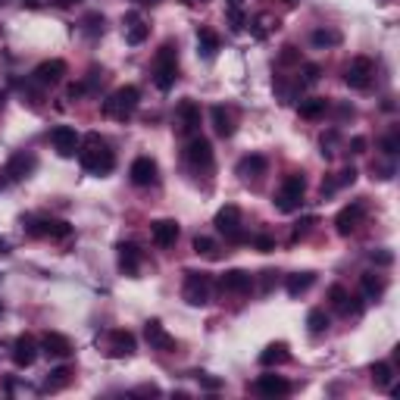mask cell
<instances>
[{
    "label": "cell",
    "instance_id": "obj_1",
    "mask_svg": "<svg viewBox=\"0 0 400 400\" xmlns=\"http://www.w3.org/2000/svg\"><path fill=\"white\" fill-rule=\"evenodd\" d=\"M78 163L91 176H109L116 166V154L109 150L107 138H101L97 131H88L82 138V144H78Z\"/></svg>",
    "mask_w": 400,
    "mask_h": 400
},
{
    "label": "cell",
    "instance_id": "obj_2",
    "mask_svg": "<svg viewBox=\"0 0 400 400\" xmlns=\"http://www.w3.org/2000/svg\"><path fill=\"white\" fill-rule=\"evenodd\" d=\"M138 103H141V91H138L135 85H123V88H116L113 94L103 101V116L116 119V123H125V119L135 116Z\"/></svg>",
    "mask_w": 400,
    "mask_h": 400
},
{
    "label": "cell",
    "instance_id": "obj_3",
    "mask_svg": "<svg viewBox=\"0 0 400 400\" xmlns=\"http://www.w3.org/2000/svg\"><path fill=\"white\" fill-rule=\"evenodd\" d=\"M150 75H154V85L160 91H169L172 85H176V78H178V50H176L172 41H166L163 48L156 50Z\"/></svg>",
    "mask_w": 400,
    "mask_h": 400
},
{
    "label": "cell",
    "instance_id": "obj_4",
    "mask_svg": "<svg viewBox=\"0 0 400 400\" xmlns=\"http://www.w3.org/2000/svg\"><path fill=\"white\" fill-rule=\"evenodd\" d=\"M304 194H306V178L300 172H291V176H285V182L278 185L272 204H275L278 213H294L304 204Z\"/></svg>",
    "mask_w": 400,
    "mask_h": 400
},
{
    "label": "cell",
    "instance_id": "obj_5",
    "mask_svg": "<svg viewBox=\"0 0 400 400\" xmlns=\"http://www.w3.org/2000/svg\"><path fill=\"white\" fill-rule=\"evenodd\" d=\"M185 166L194 176H210L213 172V144L204 135H194L185 147Z\"/></svg>",
    "mask_w": 400,
    "mask_h": 400
},
{
    "label": "cell",
    "instance_id": "obj_6",
    "mask_svg": "<svg viewBox=\"0 0 400 400\" xmlns=\"http://www.w3.org/2000/svg\"><path fill=\"white\" fill-rule=\"evenodd\" d=\"M210 294H213V275L210 272H185V285H182V297L185 304L191 306H204L210 304Z\"/></svg>",
    "mask_w": 400,
    "mask_h": 400
},
{
    "label": "cell",
    "instance_id": "obj_7",
    "mask_svg": "<svg viewBox=\"0 0 400 400\" xmlns=\"http://www.w3.org/2000/svg\"><path fill=\"white\" fill-rule=\"evenodd\" d=\"M22 225H25V231L32 238H54V241H63V238L72 235V225L63 222V219H50V216H25Z\"/></svg>",
    "mask_w": 400,
    "mask_h": 400
},
{
    "label": "cell",
    "instance_id": "obj_8",
    "mask_svg": "<svg viewBox=\"0 0 400 400\" xmlns=\"http://www.w3.org/2000/svg\"><path fill=\"white\" fill-rule=\"evenodd\" d=\"M213 225H216V231L225 235V241H231V244H241V241H244V231H241V210H238L235 204H225L222 210L216 213Z\"/></svg>",
    "mask_w": 400,
    "mask_h": 400
},
{
    "label": "cell",
    "instance_id": "obj_9",
    "mask_svg": "<svg viewBox=\"0 0 400 400\" xmlns=\"http://www.w3.org/2000/svg\"><path fill=\"white\" fill-rule=\"evenodd\" d=\"M372 75H375V63L369 56H353L350 66L344 69V82L353 91H366L372 85Z\"/></svg>",
    "mask_w": 400,
    "mask_h": 400
},
{
    "label": "cell",
    "instance_id": "obj_10",
    "mask_svg": "<svg viewBox=\"0 0 400 400\" xmlns=\"http://www.w3.org/2000/svg\"><path fill=\"white\" fill-rule=\"evenodd\" d=\"M176 123H178V131L182 135H191L194 138L200 131V123H204V109L197 101H182L176 107Z\"/></svg>",
    "mask_w": 400,
    "mask_h": 400
},
{
    "label": "cell",
    "instance_id": "obj_11",
    "mask_svg": "<svg viewBox=\"0 0 400 400\" xmlns=\"http://www.w3.org/2000/svg\"><path fill=\"white\" fill-rule=\"evenodd\" d=\"M363 219H366V204H363V200H353V204H347L344 210L335 216V229H338L341 238H350L353 231L363 225Z\"/></svg>",
    "mask_w": 400,
    "mask_h": 400
},
{
    "label": "cell",
    "instance_id": "obj_12",
    "mask_svg": "<svg viewBox=\"0 0 400 400\" xmlns=\"http://www.w3.org/2000/svg\"><path fill=\"white\" fill-rule=\"evenodd\" d=\"M144 338H147L150 350H160V353H172L178 347L176 338L166 332L160 319H147V322H144Z\"/></svg>",
    "mask_w": 400,
    "mask_h": 400
},
{
    "label": "cell",
    "instance_id": "obj_13",
    "mask_svg": "<svg viewBox=\"0 0 400 400\" xmlns=\"http://www.w3.org/2000/svg\"><path fill=\"white\" fill-rule=\"evenodd\" d=\"M178 235H182V229H178L176 219H156V222H150V241H154L160 251L176 247Z\"/></svg>",
    "mask_w": 400,
    "mask_h": 400
},
{
    "label": "cell",
    "instance_id": "obj_14",
    "mask_svg": "<svg viewBox=\"0 0 400 400\" xmlns=\"http://www.w3.org/2000/svg\"><path fill=\"white\" fill-rule=\"evenodd\" d=\"M129 178H131V185H138V188H150V185H156V178H160L156 160L154 156H138L135 163H131V169H129Z\"/></svg>",
    "mask_w": 400,
    "mask_h": 400
},
{
    "label": "cell",
    "instance_id": "obj_15",
    "mask_svg": "<svg viewBox=\"0 0 400 400\" xmlns=\"http://www.w3.org/2000/svg\"><path fill=\"white\" fill-rule=\"evenodd\" d=\"M50 144H54V150L60 156H75L78 154V144H82V135L75 129H69V125H56L50 131Z\"/></svg>",
    "mask_w": 400,
    "mask_h": 400
},
{
    "label": "cell",
    "instance_id": "obj_16",
    "mask_svg": "<svg viewBox=\"0 0 400 400\" xmlns=\"http://www.w3.org/2000/svg\"><path fill=\"white\" fill-rule=\"evenodd\" d=\"M138 347L135 335L129 332V328H113V332L107 335V353L116 359H123V357H131Z\"/></svg>",
    "mask_w": 400,
    "mask_h": 400
},
{
    "label": "cell",
    "instance_id": "obj_17",
    "mask_svg": "<svg viewBox=\"0 0 400 400\" xmlns=\"http://www.w3.org/2000/svg\"><path fill=\"white\" fill-rule=\"evenodd\" d=\"M219 288H222L225 294H251L253 288V275L244 269H229L219 275Z\"/></svg>",
    "mask_w": 400,
    "mask_h": 400
},
{
    "label": "cell",
    "instance_id": "obj_18",
    "mask_svg": "<svg viewBox=\"0 0 400 400\" xmlns=\"http://www.w3.org/2000/svg\"><path fill=\"white\" fill-rule=\"evenodd\" d=\"M38 353H41V347H38V341L32 338V335H19V338L13 341V363L19 369H28L38 359Z\"/></svg>",
    "mask_w": 400,
    "mask_h": 400
},
{
    "label": "cell",
    "instance_id": "obj_19",
    "mask_svg": "<svg viewBox=\"0 0 400 400\" xmlns=\"http://www.w3.org/2000/svg\"><path fill=\"white\" fill-rule=\"evenodd\" d=\"M38 347H41L48 357H54V359H66V357H72V353H75L72 341H69L66 335H60V332H44Z\"/></svg>",
    "mask_w": 400,
    "mask_h": 400
},
{
    "label": "cell",
    "instance_id": "obj_20",
    "mask_svg": "<svg viewBox=\"0 0 400 400\" xmlns=\"http://www.w3.org/2000/svg\"><path fill=\"white\" fill-rule=\"evenodd\" d=\"M34 166H38L34 154H25V150H19V154L10 156V163H7V169H3V176H7L10 182H22V178H28L34 172Z\"/></svg>",
    "mask_w": 400,
    "mask_h": 400
},
{
    "label": "cell",
    "instance_id": "obj_21",
    "mask_svg": "<svg viewBox=\"0 0 400 400\" xmlns=\"http://www.w3.org/2000/svg\"><path fill=\"white\" fill-rule=\"evenodd\" d=\"M266 169H269V160H266L263 154H247V156H241V163H238L241 182H260V178L266 176Z\"/></svg>",
    "mask_w": 400,
    "mask_h": 400
},
{
    "label": "cell",
    "instance_id": "obj_22",
    "mask_svg": "<svg viewBox=\"0 0 400 400\" xmlns=\"http://www.w3.org/2000/svg\"><path fill=\"white\" fill-rule=\"evenodd\" d=\"M116 257H119V269H123L125 275H138V272H141L144 253H141V247H138V244L123 241V244L116 247Z\"/></svg>",
    "mask_w": 400,
    "mask_h": 400
},
{
    "label": "cell",
    "instance_id": "obj_23",
    "mask_svg": "<svg viewBox=\"0 0 400 400\" xmlns=\"http://www.w3.org/2000/svg\"><path fill=\"white\" fill-rule=\"evenodd\" d=\"M63 75H66V63H63V60H44L41 66L32 72V78L41 85V88H50V85L63 82Z\"/></svg>",
    "mask_w": 400,
    "mask_h": 400
},
{
    "label": "cell",
    "instance_id": "obj_24",
    "mask_svg": "<svg viewBox=\"0 0 400 400\" xmlns=\"http://www.w3.org/2000/svg\"><path fill=\"white\" fill-rule=\"evenodd\" d=\"M253 388H257V394H263V397H285V394H291V381H288L285 375H260Z\"/></svg>",
    "mask_w": 400,
    "mask_h": 400
},
{
    "label": "cell",
    "instance_id": "obj_25",
    "mask_svg": "<svg viewBox=\"0 0 400 400\" xmlns=\"http://www.w3.org/2000/svg\"><path fill=\"white\" fill-rule=\"evenodd\" d=\"M328 300H332V306L341 313V316H357L363 306L357 304V297H350V291H347L344 285H332L328 288Z\"/></svg>",
    "mask_w": 400,
    "mask_h": 400
},
{
    "label": "cell",
    "instance_id": "obj_26",
    "mask_svg": "<svg viewBox=\"0 0 400 400\" xmlns=\"http://www.w3.org/2000/svg\"><path fill=\"white\" fill-rule=\"evenodd\" d=\"M213 125H216L219 138H231L235 135V109L216 103V107H213Z\"/></svg>",
    "mask_w": 400,
    "mask_h": 400
},
{
    "label": "cell",
    "instance_id": "obj_27",
    "mask_svg": "<svg viewBox=\"0 0 400 400\" xmlns=\"http://www.w3.org/2000/svg\"><path fill=\"white\" fill-rule=\"evenodd\" d=\"M147 34H150V25H147V22H141L135 13L125 16V41H129L131 48H138V44L147 41Z\"/></svg>",
    "mask_w": 400,
    "mask_h": 400
},
{
    "label": "cell",
    "instance_id": "obj_28",
    "mask_svg": "<svg viewBox=\"0 0 400 400\" xmlns=\"http://www.w3.org/2000/svg\"><path fill=\"white\" fill-rule=\"evenodd\" d=\"M197 54H204L207 60L219 54V34L213 28H197Z\"/></svg>",
    "mask_w": 400,
    "mask_h": 400
},
{
    "label": "cell",
    "instance_id": "obj_29",
    "mask_svg": "<svg viewBox=\"0 0 400 400\" xmlns=\"http://www.w3.org/2000/svg\"><path fill=\"white\" fill-rule=\"evenodd\" d=\"M288 359H291V353H288L285 341H275V344H269L263 353H260V363H263V366H282V363H288Z\"/></svg>",
    "mask_w": 400,
    "mask_h": 400
},
{
    "label": "cell",
    "instance_id": "obj_30",
    "mask_svg": "<svg viewBox=\"0 0 400 400\" xmlns=\"http://www.w3.org/2000/svg\"><path fill=\"white\" fill-rule=\"evenodd\" d=\"M326 109H328L326 97H306V101H300L297 113H300V119H310V123H313V119H322Z\"/></svg>",
    "mask_w": 400,
    "mask_h": 400
},
{
    "label": "cell",
    "instance_id": "obj_31",
    "mask_svg": "<svg viewBox=\"0 0 400 400\" xmlns=\"http://www.w3.org/2000/svg\"><path fill=\"white\" fill-rule=\"evenodd\" d=\"M313 282H316V272H294V275H288L285 288L291 297H300V294H306L313 288Z\"/></svg>",
    "mask_w": 400,
    "mask_h": 400
},
{
    "label": "cell",
    "instance_id": "obj_32",
    "mask_svg": "<svg viewBox=\"0 0 400 400\" xmlns=\"http://www.w3.org/2000/svg\"><path fill=\"white\" fill-rule=\"evenodd\" d=\"M72 381V369L69 366H60V369H54V372L44 379V385H41V391L44 394H56V391H63V388Z\"/></svg>",
    "mask_w": 400,
    "mask_h": 400
},
{
    "label": "cell",
    "instance_id": "obj_33",
    "mask_svg": "<svg viewBox=\"0 0 400 400\" xmlns=\"http://www.w3.org/2000/svg\"><path fill=\"white\" fill-rule=\"evenodd\" d=\"M359 285H363V294H366V300H379L381 294H385V278L379 275V272H366V275L359 278Z\"/></svg>",
    "mask_w": 400,
    "mask_h": 400
},
{
    "label": "cell",
    "instance_id": "obj_34",
    "mask_svg": "<svg viewBox=\"0 0 400 400\" xmlns=\"http://www.w3.org/2000/svg\"><path fill=\"white\" fill-rule=\"evenodd\" d=\"M306 328H310V335H322V332H328V313L322 310V306L310 310V313H306Z\"/></svg>",
    "mask_w": 400,
    "mask_h": 400
},
{
    "label": "cell",
    "instance_id": "obj_35",
    "mask_svg": "<svg viewBox=\"0 0 400 400\" xmlns=\"http://www.w3.org/2000/svg\"><path fill=\"white\" fill-rule=\"evenodd\" d=\"M310 41L316 44V48H338V44H341V32H338V28H316Z\"/></svg>",
    "mask_w": 400,
    "mask_h": 400
},
{
    "label": "cell",
    "instance_id": "obj_36",
    "mask_svg": "<svg viewBox=\"0 0 400 400\" xmlns=\"http://www.w3.org/2000/svg\"><path fill=\"white\" fill-rule=\"evenodd\" d=\"M275 28H278V19H275V16L263 13V16H257V19H253V38H260V41H263V38H269V34L275 32Z\"/></svg>",
    "mask_w": 400,
    "mask_h": 400
},
{
    "label": "cell",
    "instance_id": "obj_37",
    "mask_svg": "<svg viewBox=\"0 0 400 400\" xmlns=\"http://www.w3.org/2000/svg\"><path fill=\"white\" fill-rule=\"evenodd\" d=\"M372 381H375V388H388L391 385V379H394V369H391V363H372Z\"/></svg>",
    "mask_w": 400,
    "mask_h": 400
},
{
    "label": "cell",
    "instance_id": "obj_38",
    "mask_svg": "<svg viewBox=\"0 0 400 400\" xmlns=\"http://www.w3.org/2000/svg\"><path fill=\"white\" fill-rule=\"evenodd\" d=\"M194 253H200V257H219V247H216V241H213V238L197 235L194 238Z\"/></svg>",
    "mask_w": 400,
    "mask_h": 400
},
{
    "label": "cell",
    "instance_id": "obj_39",
    "mask_svg": "<svg viewBox=\"0 0 400 400\" xmlns=\"http://www.w3.org/2000/svg\"><path fill=\"white\" fill-rule=\"evenodd\" d=\"M316 222H319L316 216H304V219H300V222L291 229V241H294V244H297V241H304V238L316 229Z\"/></svg>",
    "mask_w": 400,
    "mask_h": 400
},
{
    "label": "cell",
    "instance_id": "obj_40",
    "mask_svg": "<svg viewBox=\"0 0 400 400\" xmlns=\"http://www.w3.org/2000/svg\"><path fill=\"white\" fill-rule=\"evenodd\" d=\"M397 150H400V129L394 125V129L381 138V154H385V156H397Z\"/></svg>",
    "mask_w": 400,
    "mask_h": 400
},
{
    "label": "cell",
    "instance_id": "obj_41",
    "mask_svg": "<svg viewBox=\"0 0 400 400\" xmlns=\"http://www.w3.org/2000/svg\"><path fill=\"white\" fill-rule=\"evenodd\" d=\"M338 141H341V131H338V129H328L326 135L319 138V144H322V154H326V156H335V154H338V150H335V147H338Z\"/></svg>",
    "mask_w": 400,
    "mask_h": 400
},
{
    "label": "cell",
    "instance_id": "obj_42",
    "mask_svg": "<svg viewBox=\"0 0 400 400\" xmlns=\"http://www.w3.org/2000/svg\"><path fill=\"white\" fill-rule=\"evenodd\" d=\"M82 28H85V34H91V38H97V34H103V16H101V13H91V16H85Z\"/></svg>",
    "mask_w": 400,
    "mask_h": 400
},
{
    "label": "cell",
    "instance_id": "obj_43",
    "mask_svg": "<svg viewBox=\"0 0 400 400\" xmlns=\"http://www.w3.org/2000/svg\"><path fill=\"white\" fill-rule=\"evenodd\" d=\"M194 379L204 391H219V388H222V379H213L210 372H194Z\"/></svg>",
    "mask_w": 400,
    "mask_h": 400
},
{
    "label": "cell",
    "instance_id": "obj_44",
    "mask_svg": "<svg viewBox=\"0 0 400 400\" xmlns=\"http://www.w3.org/2000/svg\"><path fill=\"white\" fill-rule=\"evenodd\" d=\"M278 63H282V66H294V63H300V50L294 48V44H285V48H282V56H278Z\"/></svg>",
    "mask_w": 400,
    "mask_h": 400
},
{
    "label": "cell",
    "instance_id": "obj_45",
    "mask_svg": "<svg viewBox=\"0 0 400 400\" xmlns=\"http://www.w3.org/2000/svg\"><path fill=\"white\" fill-rule=\"evenodd\" d=\"M319 78H322V69H319L316 63H306V66H304V78H300V82H304V88H306V85H316Z\"/></svg>",
    "mask_w": 400,
    "mask_h": 400
},
{
    "label": "cell",
    "instance_id": "obj_46",
    "mask_svg": "<svg viewBox=\"0 0 400 400\" xmlns=\"http://www.w3.org/2000/svg\"><path fill=\"white\" fill-rule=\"evenodd\" d=\"M253 247H257L260 253H272V251H275V238H272V235H257V238H253Z\"/></svg>",
    "mask_w": 400,
    "mask_h": 400
},
{
    "label": "cell",
    "instance_id": "obj_47",
    "mask_svg": "<svg viewBox=\"0 0 400 400\" xmlns=\"http://www.w3.org/2000/svg\"><path fill=\"white\" fill-rule=\"evenodd\" d=\"M369 260H372L375 266H391L394 263V253L391 251H372V253H369Z\"/></svg>",
    "mask_w": 400,
    "mask_h": 400
},
{
    "label": "cell",
    "instance_id": "obj_48",
    "mask_svg": "<svg viewBox=\"0 0 400 400\" xmlns=\"http://www.w3.org/2000/svg\"><path fill=\"white\" fill-rule=\"evenodd\" d=\"M335 182H338V188H344V185H353V182H357V169H353V166H347V169H341Z\"/></svg>",
    "mask_w": 400,
    "mask_h": 400
},
{
    "label": "cell",
    "instance_id": "obj_49",
    "mask_svg": "<svg viewBox=\"0 0 400 400\" xmlns=\"http://www.w3.org/2000/svg\"><path fill=\"white\" fill-rule=\"evenodd\" d=\"M229 22H231V28H235V32H241V28H244V13H241V7H231L229 10Z\"/></svg>",
    "mask_w": 400,
    "mask_h": 400
},
{
    "label": "cell",
    "instance_id": "obj_50",
    "mask_svg": "<svg viewBox=\"0 0 400 400\" xmlns=\"http://www.w3.org/2000/svg\"><path fill=\"white\" fill-rule=\"evenodd\" d=\"M275 275H278V272H272V269H269V272H263V291H272V285L278 282Z\"/></svg>",
    "mask_w": 400,
    "mask_h": 400
},
{
    "label": "cell",
    "instance_id": "obj_51",
    "mask_svg": "<svg viewBox=\"0 0 400 400\" xmlns=\"http://www.w3.org/2000/svg\"><path fill=\"white\" fill-rule=\"evenodd\" d=\"M350 154H366V138H353V141H350Z\"/></svg>",
    "mask_w": 400,
    "mask_h": 400
},
{
    "label": "cell",
    "instance_id": "obj_52",
    "mask_svg": "<svg viewBox=\"0 0 400 400\" xmlns=\"http://www.w3.org/2000/svg\"><path fill=\"white\" fill-rule=\"evenodd\" d=\"M54 3H56L60 10H72V7H78L82 0H54Z\"/></svg>",
    "mask_w": 400,
    "mask_h": 400
},
{
    "label": "cell",
    "instance_id": "obj_53",
    "mask_svg": "<svg viewBox=\"0 0 400 400\" xmlns=\"http://www.w3.org/2000/svg\"><path fill=\"white\" fill-rule=\"evenodd\" d=\"M135 394H160V388H156V385H141Z\"/></svg>",
    "mask_w": 400,
    "mask_h": 400
},
{
    "label": "cell",
    "instance_id": "obj_54",
    "mask_svg": "<svg viewBox=\"0 0 400 400\" xmlns=\"http://www.w3.org/2000/svg\"><path fill=\"white\" fill-rule=\"evenodd\" d=\"M185 3H188V7H204L207 0H185Z\"/></svg>",
    "mask_w": 400,
    "mask_h": 400
},
{
    "label": "cell",
    "instance_id": "obj_55",
    "mask_svg": "<svg viewBox=\"0 0 400 400\" xmlns=\"http://www.w3.org/2000/svg\"><path fill=\"white\" fill-rule=\"evenodd\" d=\"M0 253H10V244L3 241V238H0Z\"/></svg>",
    "mask_w": 400,
    "mask_h": 400
},
{
    "label": "cell",
    "instance_id": "obj_56",
    "mask_svg": "<svg viewBox=\"0 0 400 400\" xmlns=\"http://www.w3.org/2000/svg\"><path fill=\"white\" fill-rule=\"evenodd\" d=\"M241 3H244V0H229V7H241Z\"/></svg>",
    "mask_w": 400,
    "mask_h": 400
},
{
    "label": "cell",
    "instance_id": "obj_57",
    "mask_svg": "<svg viewBox=\"0 0 400 400\" xmlns=\"http://www.w3.org/2000/svg\"><path fill=\"white\" fill-rule=\"evenodd\" d=\"M288 3H294V0H288Z\"/></svg>",
    "mask_w": 400,
    "mask_h": 400
},
{
    "label": "cell",
    "instance_id": "obj_58",
    "mask_svg": "<svg viewBox=\"0 0 400 400\" xmlns=\"http://www.w3.org/2000/svg\"><path fill=\"white\" fill-rule=\"evenodd\" d=\"M0 3H3V0H0Z\"/></svg>",
    "mask_w": 400,
    "mask_h": 400
}]
</instances>
